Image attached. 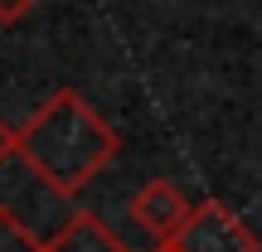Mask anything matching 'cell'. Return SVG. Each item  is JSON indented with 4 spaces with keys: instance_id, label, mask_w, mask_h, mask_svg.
<instances>
[{
    "instance_id": "cell-1",
    "label": "cell",
    "mask_w": 262,
    "mask_h": 252,
    "mask_svg": "<svg viewBox=\"0 0 262 252\" xmlns=\"http://www.w3.org/2000/svg\"><path fill=\"white\" fill-rule=\"evenodd\" d=\"M117 150H122V136L112 131V122L73 87H58L19 126V160L63 199L83 194L88 179L102 175Z\"/></svg>"
},
{
    "instance_id": "cell-2",
    "label": "cell",
    "mask_w": 262,
    "mask_h": 252,
    "mask_svg": "<svg viewBox=\"0 0 262 252\" xmlns=\"http://www.w3.org/2000/svg\"><path fill=\"white\" fill-rule=\"evenodd\" d=\"M175 252H262L257 233L224 204V199H199L175 238Z\"/></svg>"
},
{
    "instance_id": "cell-3",
    "label": "cell",
    "mask_w": 262,
    "mask_h": 252,
    "mask_svg": "<svg viewBox=\"0 0 262 252\" xmlns=\"http://www.w3.org/2000/svg\"><path fill=\"white\" fill-rule=\"evenodd\" d=\"M189 214H194V204H189L185 189L170 185V179H146V185L131 194V223L146 228L156 243H170V238L185 228Z\"/></svg>"
},
{
    "instance_id": "cell-4",
    "label": "cell",
    "mask_w": 262,
    "mask_h": 252,
    "mask_svg": "<svg viewBox=\"0 0 262 252\" xmlns=\"http://www.w3.org/2000/svg\"><path fill=\"white\" fill-rule=\"evenodd\" d=\"M44 247H49V252H131L97 214H73Z\"/></svg>"
},
{
    "instance_id": "cell-5",
    "label": "cell",
    "mask_w": 262,
    "mask_h": 252,
    "mask_svg": "<svg viewBox=\"0 0 262 252\" xmlns=\"http://www.w3.org/2000/svg\"><path fill=\"white\" fill-rule=\"evenodd\" d=\"M0 252H49L15 214H10V204H0Z\"/></svg>"
},
{
    "instance_id": "cell-6",
    "label": "cell",
    "mask_w": 262,
    "mask_h": 252,
    "mask_svg": "<svg viewBox=\"0 0 262 252\" xmlns=\"http://www.w3.org/2000/svg\"><path fill=\"white\" fill-rule=\"evenodd\" d=\"M34 10V0H0V25H15Z\"/></svg>"
},
{
    "instance_id": "cell-7",
    "label": "cell",
    "mask_w": 262,
    "mask_h": 252,
    "mask_svg": "<svg viewBox=\"0 0 262 252\" xmlns=\"http://www.w3.org/2000/svg\"><path fill=\"white\" fill-rule=\"evenodd\" d=\"M10 155H19V131H10L5 122H0V165H5Z\"/></svg>"
},
{
    "instance_id": "cell-8",
    "label": "cell",
    "mask_w": 262,
    "mask_h": 252,
    "mask_svg": "<svg viewBox=\"0 0 262 252\" xmlns=\"http://www.w3.org/2000/svg\"><path fill=\"white\" fill-rule=\"evenodd\" d=\"M150 252H175V243H156V247H150Z\"/></svg>"
}]
</instances>
